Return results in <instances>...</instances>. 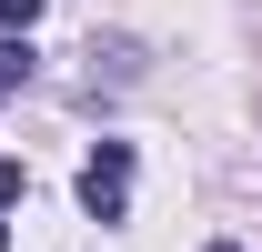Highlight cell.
<instances>
[{
    "label": "cell",
    "instance_id": "6da1fadb",
    "mask_svg": "<svg viewBox=\"0 0 262 252\" xmlns=\"http://www.w3.org/2000/svg\"><path fill=\"white\" fill-rule=\"evenodd\" d=\"M81 212L91 222H121L131 212V141H101V152L81 161Z\"/></svg>",
    "mask_w": 262,
    "mask_h": 252
},
{
    "label": "cell",
    "instance_id": "7a4b0ae2",
    "mask_svg": "<svg viewBox=\"0 0 262 252\" xmlns=\"http://www.w3.org/2000/svg\"><path fill=\"white\" fill-rule=\"evenodd\" d=\"M31 81V40H0V91H20Z\"/></svg>",
    "mask_w": 262,
    "mask_h": 252
},
{
    "label": "cell",
    "instance_id": "3957f363",
    "mask_svg": "<svg viewBox=\"0 0 262 252\" xmlns=\"http://www.w3.org/2000/svg\"><path fill=\"white\" fill-rule=\"evenodd\" d=\"M31 20H40V0H0V40H31Z\"/></svg>",
    "mask_w": 262,
    "mask_h": 252
},
{
    "label": "cell",
    "instance_id": "277c9868",
    "mask_svg": "<svg viewBox=\"0 0 262 252\" xmlns=\"http://www.w3.org/2000/svg\"><path fill=\"white\" fill-rule=\"evenodd\" d=\"M20 192H31V172H20V161H0V212H10Z\"/></svg>",
    "mask_w": 262,
    "mask_h": 252
},
{
    "label": "cell",
    "instance_id": "5b68a950",
    "mask_svg": "<svg viewBox=\"0 0 262 252\" xmlns=\"http://www.w3.org/2000/svg\"><path fill=\"white\" fill-rule=\"evenodd\" d=\"M0 252H10V212H0Z\"/></svg>",
    "mask_w": 262,
    "mask_h": 252
},
{
    "label": "cell",
    "instance_id": "8992f818",
    "mask_svg": "<svg viewBox=\"0 0 262 252\" xmlns=\"http://www.w3.org/2000/svg\"><path fill=\"white\" fill-rule=\"evenodd\" d=\"M212 252H242V242H212Z\"/></svg>",
    "mask_w": 262,
    "mask_h": 252
},
{
    "label": "cell",
    "instance_id": "52a82bcc",
    "mask_svg": "<svg viewBox=\"0 0 262 252\" xmlns=\"http://www.w3.org/2000/svg\"><path fill=\"white\" fill-rule=\"evenodd\" d=\"M0 101H10V91H0Z\"/></svg>",
    "mask_w": 262,
    "mask_h": 252
}]
</instances>
